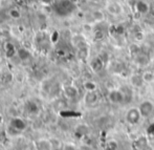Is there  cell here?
Instances as JSON below:
<instances>
[{
  "mask_svg": "<svg viewBox=\"0 0 154 150\" xmlns=\"http://www.w3.org/2000/svg\"><path fill=\"white\" fill-rule=\"evenodd\" d=\"M108 99L113 104H121L125 102V95L121 89H112L108 93Z\"/></svg>",
  "mask_w": 154,
  "mask_h": 150,
  "instance_id": "277c9868",
  "label": "cell"
},
{
  "mask_svg": "<svg viewBox=\"0 0 154 150\" xmlns=\"http://www.w3.org/2000/svg\"><path fill=\"white\" fill-rule=\"evenodd\" d=\"M92 17L94 18L95 21H103L105 19V16H104V13L100 10H97L92 13Z\"/></svg>",
  "mask_w": 154,
  "mask_h": 150,
  "instance_id": "d6986e66",
  "label": "cell"
},
{
  "mask_svg": "<svg viewBox=\"0 0 154 150\" xmlns=\"http://www.w3.org/2000/svg\"><path fill=\"white\" fill-rule=\"evenodd\" d=\"M83 87L86 91H95L97 90V83L93 82V81H90V80H88V81L84 82Z\"/></svg>",
  "mask_w": 154,
  "mask_h": 150,
  "instance_id": "9a60e30c",
  "label": "cell"
},
{
  "mask_svg": "<svg viewBox=\"0 0 154 150\" xmlns=\"http://www.w3.org/2000/svg\"><path fill=\"white\" fill-rule=\"evenodd\" d=\"M17 56L19 57V59L22 61H26L31 58L32 54L29 49H26L25 47H20V48L17 51Z\"/></svg>",
  "mask_w": 154,
  "mask_h": 150,
  "instance_id": "7c38bea8",
  "label": "cell"
},
{
  "mask_svg": "<svg viewBox=\"0 0 154 150\" xmlns=\"http://www.w3.org/2000/svg\"><path fill=\"white\" fill-rule=\"evenodd\" d=\"M144 38H145V35L142 30H137V32L134 34V39H135L137 42H142V41L144 40Z\"/></svg>",
  "mask_w": 154,
  "mask_h": 150,
  "instance_id": "603a6c76",
  "label": "cell"
},
{
  "mask_svg": "<svg viewBox=\"0 0 154 150\" xmlns=\"http://www.w3.org/2000/svg\"><path fill=\"white\" fill-rule=\"evenodd\" d=\"M106 10L109 14L113 15V16H118V15L122 14L123 12V8L120 3L116 1H110L107 3V6H106Z\"/></svg>",
  "mask_w": 154,
  "mask_h": 150,
  "instance_id": "5b68a950",
  "label": "cell"
},
{
  "mask_svg": "<svg viewBox=\"0 0 154 150\" xmlns=\"http://www.w3.org/2000/svg\"><path fill=\"white\" fill-rule=\"evenodd\" d=\"M99 100V95L95 91H87L85 95V98H84V101H85L86 104L88 105H93L95 104Z\"/></svg>",
  "mask_w": 154,
  "mask_h": 150,
  "instance_id": "30bf717a",
  "label": "cell"
},
{
  "mask_svg": "<svg viewBox=\"0 0 154 150\" xmlns=\"http://www.w3.org/2000/svg\"><path fill=\"white\" fill-rule=\"evenodd\" d=\"M59 37H60L59 32H57V30H55V32H54L53 34L51 35V42H53V43L58 42V40H59Z\"/></svg>",
  "mask_w": 154,
  "mask_h": 150,
  "instance_id": "d4e9b609",
  "label": "cell"
},
{
  "mask_svg": "<svg viewBox=\"0 0 154 150\" xmlns=\"http://www.w3.org/2000/svg\"><path fill=\"white\" fill-rule=\"evenodd\" d=\"M104 37H105V34H104V32L102 30H94V34H93V39H94L95 41H101V40H103Z\"/></svg>",
  "mask_w": 154,
  "mask_h": 150,
  "instance_id": "ffe728a7",
  "label": "cell"
},
{
  "mask_svg": "<svg viewBox=\"0 0 154 150\" xmlns=\"http://www.w3.org/2000/svg\"><path fill=\"white\" fill-rule=\"evenodd\" d=\"M70 1H72V2H75H75H77L78 0H70Z\"/></svg>",
  "mask_w": 154,
  "mask_h": 150,
  "instance_id": "f1b7e54d",
  "label": "cell"
},
{
  "mask_svg": "<svg viewBox=\"0 0 154 150\" xmlns=\"http://www.w3.org/2000/svg\"><path fill=\"white\" fill-rule=\"evenodd\" d=\"M135 1H140V0H135Z\"/></svg>",
  "mask_w": 154,
  "mask_h": 150,
  "instance_id": "f546056e",
  "label": "cell"
},
{
  "mask_svg": "<svg viewBox=\"0 0 154 150\" xmlns=\"http://www.w3.org/2000/svg\"><path fill=\"white\" fill-rule=\"evenodd\" d=\"M54 11L60 17H66L75 10V2L70 0H57L54 4Z\"/></svg>",
  "mask_w": 154,
  "mask_h": 150,
  "instance_id": "6da1fadb",
  "label": "cell"
},
{
  "mask_svg": "<svg viewBox=\"0 0 154 150\" xmlns=\"http://www.w3.org/2000/svg\"><path fill=\"white\" fill-rule=\"evenodd\" d=\"M142 77H143V80H144L145 83H152L154 81V73L152 71H149V70L144 71Z\"/></svg>",
  "mask_w": 154,
  "mask_h": 150,
  "instance_id": "5bb4252c",
  "label": "cell"
},
{
  "mask_svg": "<svg viewBox=\"0 0 154 150\" xmlns=\"http://www.w3.org/2000/svg\"><path fill=\"white\" fill-rule=\"evenodd\" d=\"M138 110L140 112L142 118H149L154 111V104L149 100H145L138 106Z\"/></svg>",
  "mask_w": 154,
  "mask_h": 150,
  "instance_id": "3957f363",
  "label": "cell"
},
{
  "mask_svg": "<svg viewBox=\"0 0 154 150\" xmlns=\"http://www.w3.org/2000/svg\"><path fill=\"white\" fill-rule=\"evenodd\" d=\"M26 107H27V109H29V111L32 112V114L38 111V106H37V104L34 103L32 101H29V103H27Z\"/></svg>",
  "mask_w": 154,
  "mask_h": 150,
  "instance_id": "7402d4cb",
  "label": "cell"
},
{
  "mask_svg": "<svg viewBox=\"0 0 154 150\" xmlns=\"http://www.w3.org/2000/svg\"><path fill=\"white\" fill-rule=\"evenodd\" d=\"M135 145L138 147V149H140V150L146 149V146H147V139L144 138V136H140V139H137V140H136Z\"/></svg>",
  "mask_w": 154,
  "mask_h": 150,
  "instance_id": "ac0fdd59",
  "label": "cell"
},
{
  "mask_svg": "<svg viewBox=\"0 0 154 150\" xmlns=\"http://www.w3.org/2000/svg\"><path fill=\"white\" fill-rule=\"evenodd\" d=\"M140 119H142V116H140L138 107H132L130 109H128V111L126 112V121L130 125H136V124H138Z\"/></svg>",
  "mask_w": 154,
  "mask_h": 150,
  "instance_id": "7a4b0ae2",
  "label": "cell"
},
{
  "mask_svg": "<svg viewBox=\"0 0 154 150\" xmlns=\"http://www.w3.org/2000/svg\"><path fill=\"white\" fill-rule=\"evenodd\" d=\"M11 127L14 128L18 132H20L26 128V123L20 118H14L11 121Z\"/></svg>",
  "mask_w": 154,
  "mask_h": 150,
  "instance_id": "52a82bcc",
  "label": "cell"
},
{
  "mask_svg": "<svg viewBox=\"0 0 154 150\" xmlns=\"http://www.w3.org/2000/svg\"><path fill=\"white\" fill-rule=\"evenodd\" d=\"M136 63H137L138 65H142V66H145V65H147L149 63V58H148V56H146V55H140L138 54L137 56H136Z\"/></svg>",
  "mask_w": 154,
  "mask_h": 150,
  "instance_id": "2e32d148",
  "label": "cell"
},
{
  "mask_svg": "<svg viewBox=\"0 0 154 150\" xmlns=\"http://www.w3.org/2000/svg\"><path fill=\"white\" fill-rule=\"evenodd\" d=\"M116 30H118V34L122 35L123 32H124V27H122V25H119V27H116Z\"/></svg>",
  "mask_w": 154,
  "mask_h": 150,
  "instance_id": "83f0119b",
  "label": "cell"
},
{
  "mask_svg": "<svg viewBox=\"0 0 154 150\" xmlns=\"http://www.w3.org/2000/svg\"><path fill=\"white\" fill-rule=\"evenodd\" d=\"M116 149H118V143H116V141L109 142L105 148V150H116Z\"/></svg>",
  "mask_w": 154,
  "mask_h": 150,
  "instance_id": "cb8c5ba5",
  "label": "cell"
},
{
  "mask_svg": "<svg viewBox=\"0 0 154 150\" xmlns=\"http://www.w3.org/2000/svg\"><path fill=\"white\" fill-rule=\"evenodd\" d=\"M17 54L16 49H15V46L12 44V43H6L5 44V55L8 58H13L15 55Z\"/></svg>",
  "mask_w": 154,
  "mask_h": 150,
  "instance_id": "4fadbf2b",
  "label": "cell"
},
{
  "mask_svg": "<svg viewBox=\"0 0 154 150\" xmlns=\"http://www.w3.org/2000/svg\"><path fill=\"white\" fill-rule=\"evenodd\" d=\"M8 15H10L11 18H13V19H19L21 17V12L19 10H17V8H12V10H10V12H8Z\"/></svg>",
  "mask_w": 154,
  "mask_h": 150,
  "instance_id": "44dd1931",
  "label": "cell"
},
{
  "mask_svg": "<svg viewBox=\"0 0 154 150\" xmlns=\"http://www.w3.org/2000/svg\"><path fill=\"white\" fill-rule=\"evenodd\" d=\"M128 49H129V53L134 56H137L138 53L140 52V47L137 43H131L129 45V47H128Z\"/></svg>",
  "mask_w": 154,
  "mask_h": 150,
  "instance_id": "e0dca14e",
  "label": "cell"
},
{
  "mask_svg": "<svg viewBox=\"0 0 154 150\" xmlns=\"http://www.w3.org/2000/svg\"><path fill=\"white\" fill-rule=\"evenodd\" d=\"M64 95H66L68 99H73L78 95L79 91H78L77 87L73 85H68V86H65L64 87Z\"/></svg>",
  "mask_w": 154,
  "mask_h": 150,
  "instance_id": "8fae6325",
  "label": "cell"
},
{
  "mask_svg": "<svg viewBox=\"0 0 154 150\" xmlns=\"http://www.w3.org/2000/svg\"><path fill=\"white\" fill-rule=\"evenodd\" d=\"M41 3H43L44 5H54L57 2V0H40Z\"/></svg>",
  "mask_w": 154,
  "mask_h": 150,
  "instance_id": "484cf974",
  "label": "cell"
},
{
  "mask_svg": "<svg viewBox=\"0 0 154 150\" xmlns=\"http://www.w3.org/2000/svg\"><path fill=\"white\" fill-rule=\"evenodd\" d=\"M134 8H135V11L138 13L140 15H146L149 13V10H150V6L147 3L145 0H140V1H135L134 3Z\"/></svg>",
  "mask_w": 154,
  "mask_h": 150,
  "instance_id": "8992f818",
  "label": "cell"
},
{
  "mask_svg": "<svg viewBox=\"0 0 154 150\" xmlns=\"http://www.w3.org/2000/svg\"><path fill=\"white\" fill-rule=\"evenodd\" d=\"M90 67H91L92 71H94V73H99V71H101L102 69H103L104 61L102 60L100 57L93 58V59L91 60V62H90Z\"/></svg>",
  "mask_w": 154,
  "mask_h": 150,
  "instance_id": "ba28073f",
  "label": "cell"
},
{
  "mask_svg": "<svg viewBox=\"0 0 154 150\" xmlns=\"http://www.w3.org/2000/svg\"><path fill=\"white\" fill-rule=\"evenodd\" d=\"M144 80H143L142 75H137V73H134L130 77V84H131L133 87L140 88L144 85Z\"/></svg>",
  "mask_w": 154,
  "mask_h": 150,
  "instance_id": "9c48e42d",
  "label": "cell"
},
{
  "mask_svg": "<svg viewBox=\"0 0 154 150\" xmlns=\"http://www.w3.org/2000/svg\"><path fill=\"white\" fill-rule=\"evenodd\" d=\"M83 29L85 30H92V27H91V24H89V23H86V24L83 25Z\"/></svg>",
  "mask_w": 154,
  "mask_h": 150,
  "instance_id": "4316f807",
  "label": "cell"
}]
</instances>
